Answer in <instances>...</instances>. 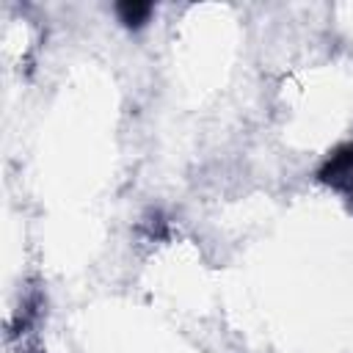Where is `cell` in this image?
<instances>
[{
  "label": "cell",
  "mask_w": 353,
  "mask_h": 353,
  "mask_svg": "<svg viewBox=\"0 0 353 353\" xmlns=\"http://www.w3.org/2000/svg\"><path fill=\"white\" fill-rule=\"evenodd\" d=\"M116 14L119 19L127 25V28H141L149 14H152V3H138V0H127V3H119L116 6Z\"/></svg>",
  "instance_id": "6da1fadb"
}]
</instances>
